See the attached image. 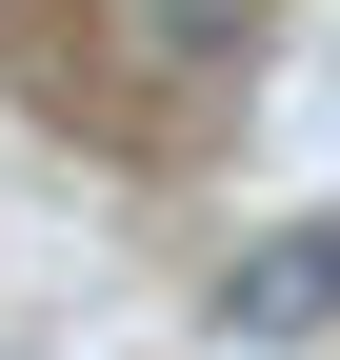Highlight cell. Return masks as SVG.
Returning a JSON list of instances; mask_svg holds the SVG:
<instances>
[{
	"instance_id": "1",
	"label": "cell",
	"mask_w": 340,
	"mask_h": 360,
	"mask_svg": "<svg viewBox=\"0 0 340 360\" xmlns=\"http://www.w3.org/2000/svg\"><path fill=\"white\" fill-rule=\"evenodd\" d=\"M221 321L240 340H320L340 321V220H261V240L221 260Z\"/></svg>"
}]
</instances>
